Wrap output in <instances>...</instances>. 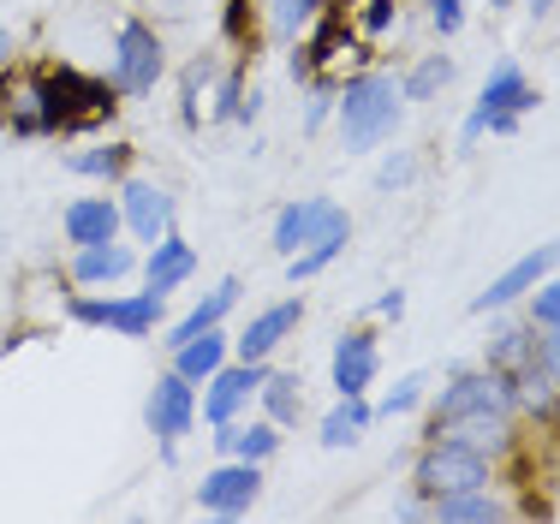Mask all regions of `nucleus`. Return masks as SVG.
Listing matches in <instances>:
<instances>
[{"label":"nucleus","instance_id":"c9c22d12","mask_svg":"<svg viewBox=\"0 0 560 524\" xmlns=\"http://www.w3.org/2000/svg\"><path fill=\"white\" fill-rule=\"evenodd\" d=\"M388 19H394V0H370V12H364V31H370V36H382V31H388Z\"/></svg>","mask_w":560,"mask_h":524},{"label":"nucleus","instance_id":"7c9ffc66","mask_svg":"<svg viewBox=\"0 0 560 524\" xmlns=\"http://www.w3.org/2000/svg\"><path fill=\"white\" fill-rule=\"evenodd\" d=\"M209 72H215L209 60H191V66H185V126H197V119H203V114H197V90L209 84Z\"/></svg>","mask_w":560,"mask_h":524},{"label":"nucleus","instance_id":"393cba45","mask_svg":"<svg viewBox=\"0 0 560 524\" xmlns=\"http://www.w3.org/2000/svg\"><path fill=\"white\" fill-rule=\"evenodd\" d=\"M447 78H453L447 54H423V60L399 78V96H406V102H430V96H442V90H447Z\"/></svg>","mask_w":560,"mask_h":524},{"label":"nucleus","instance_id":"0eeeda50","mask_svg":"<svg viewBox=\"0 0 560 524\" xmlns=\"http://www.w3.org/2000/svg\"><path fill=\"white\" fill-rule=\"evenodd\" d=\"M316 238H335V245L352 238V214H346L335 197H292L269 226V245L280 251V257H299V251L316 245Z\"/></svg>","mask_w":560,"mask_h":524},{"label":"nucleus","instance_id":"423d86ee","mask_svg":"<svg viewBox=\"0 0 560 524\" xmlns=\"http://www.w3.org/2000/svg\"><path fill=\"white\" fill-rule=\"evenodd\" d=\"M162 72H167V48H162V36H155L143 19H126V24L114 31L108 84H114L126 102H143V96H155Z\"/></svg>","mask_w":560,"mask_h":524},{"label":"nucleus","instance_id":"4468645a","mask_svg":"<svg viewBox=\"0 0 560 524\" xmlns=\"http://www.w3.org/2000/svg\"><path fill=\"white\" fill-rule=\"evenodd\" d=\"M304 322V299H280V304H262L257 316L245 322V334L233 340V352L238 358H257V364H269V352L280 340H287L292 328Z\"/></svg>","mask_w":560,"mask_h":524},{"label":"nucleus","instance_id":"72a5a7b5","mask_svg":"<svg viewBox=\"0 0 560 524\" xmlns=\"http://www.w3.org/2000/svg\"><path fill=\"white\" fill-rule=\"evenodd\" d=\"M328 114H335V90H328V84H311V107H304V126L316 131Z\"/></svg>","mask_w":560,"mask_h":524},{"label":"nucleus","instance_id":"aec40b11","mask_svg":"<svg viewBox=\"0 0 560 524\" xmlns=\"http://www.w3.org/2000/svg\"><path fill=\"white\" fill-rule=\"evenodd\" d=\"M370 423H376V406H370L364 394H340V399H335V411L323 418V435H316V441H323L328 453L358 447V441L370 435Z\"/></svg>","mask_w":560,"mask_h":524},{"label":"nucleus","instance_id":"a878e982","mask_svg":"<svg viewBox=\"0 0 560 524\" xmlns=\"http://www.w3.org/2000/svg\"><path fill=\"white\" fill-rule=\"evenodd\" d=\"M530 358H537V340H530L525 328H501L495 346H489V370H506V375L518 364H530Z\"/></svg>","mask_w":560,"mask_h":524},{"label":"nucleus","instance_id":"7ed1b4c3","mask_svg":"<svg viewBox=\"0 0 560 524\" xmlns=\"http://www.w3.org/2000/svg\"><path fill=\"white\" fill-rule=\"evenodd\" d=\"M411 482H418L423 501H442V494H459V489H489V453H477L459 435H430Z\"/></svg>","mask_w":560,"mask_h":524},{"label":"nucleus","instance_id":"2eb2a0df","mask_svg":"<svg viewBox=\"0 0 560 524\" xmlns=\"http://www.w3.org/2000/svg\"><path fill=\"white\" fill-rule=\"evenodd\" d=\"M60 233L66 245H102V238H119V203L114 197H72L60 209Z\"/></svg>","mask_w":560,"mask_h":524},{"label":"nucleus","instance_id":"bb28decb","mask_svg":"<svg viewBox=\"0 0 560 524\" xmlns=\"http://www.w3.org/2000/svg\"><path fill=\"white\" fill-rule=\"evenodd\" d=\"M340 251H346V245H335V238H316V245H304L299 257H287V280H292V287H299V280H316L328 263L340 257Z\"/></svg>","mask_w":560,"mask_h":524},{"label":"nucleus","instance_id":"f257e3e1","mask_svg":"<svg viewBox=\"0 0 560 524\" xmlns=\"http://www.w3.org/2000/svg\"><path fill=\"white\" fill-rule=\"evenodd\" d=\"M399 107H406V96H399V78H388V72L346 78V84L335 90V119H340L346 155H370L376 143H388L394 126H399Z\"/></svg>","mask_w":560,"mask_h":524},{"label":"nucleus","instance_id":"ea45409f","mask_svg":"<svg viewBox=\"0 0 560 524\" xmlns=\"http://www.w3.org/2000/svg\"><path fill=\"white\" fill-rule=\"evenodd\" d=\"M489 7H513V0H489Z\"/></svg>","mask_w":560,"mask_h":524},{"label":"nucleus","instance_id":"f704fd0d","mask_svg":"<svg viewBox=\"0 0 560 524\" xmlns=\"http://www.w3.org/2000/svg\"><path fill=\"white\" fill-rule=\"evenodd\" d=\"M537 358H542V370H549L555 387H560V328H549V334L537 340Z\"/></svg>","mask_w":560,"mask_h":524},{"label":"nucleus","instance_id":"e433bc0d","mask_svg":"<svg viewBox=\"0 0 560 524\" xmlns=\"http://www.w3.org/2000/svg\"><path fill=\"white\" fill-rule=\"evenodd\" d=\"M376 316H388V322H399V316H406V292H382V299H376Z\"/></svg>","mask_w":560,"mask_h":524},{"label":"nucleus","instance_id":"58836bf2","mask_svg":"<svg viewBox=\"0 0 560 524\" xmlns=\"http://www.w3.org/2000/svg\"><path fill=\"white\" fill-rule=\"evenodd\" d=\"M555 7V0H530V12H549Z\"/></svg>","mask_w":560,"mask_h":524},{"label":"nucleus","instance_id":"dca6fc26","mask_svg":"<svg viewBox=\"0 0 560 524\" xmlns=\"http://www.w3.org/2000/svg\"><path fill=\"white\" fill-rule=\"evenodd\" d=\"M191 275H197V251L185 245L179 233H162L150 245V257H143V287L162 292V299H167V292H179Z\"/></svg>","mask_w":560,"mask_h":524},{"label":"nucleus","instance_id":"6e6552de","mask_svg":"<svg viewBox=\"0 0 560 524\" xmlns=\"http://www.w3.org/2000/svg\"><path fill=\"white\" fill-rule=\"evenodd\" d=\"M262 375H269V364H257V358H226V364L203 382L197 418H203L209 429H215V423H233V418H245V406L257 399Z\"/></svg>","mask_w":560,"mask_h":524},{"label":"nucleus","instance_id":"a211bd4d","mask_svg":"<svg viewBox=\"0 0 560 524\" xmlns=\"http://www.w3.org/2000/svg\"><path fill=\"white\" fill-rule=\"evenodd\" d=\"M138 268V251L119 245V238H102V245H78L72 251V280L78 287H114Z\"/></svg>","mask_w":560,"mask_h":524},{"label":"nucleus","instance_id":"f3484780","mask_svg":"<svg viewBox=\"0 0 560 524\" xmlns=\"http://www.w3.org/2000/svg\"><path fill=\"white\" fill-rule=\"evenodd\" d=\"M215 453L221 459H250V465H262V459H275L280 453V423L269 418H257V423H245V418H233V423H215Z\"/></svg>","mask_w":560,"mask_h":524},{"label":"nucleus","instance_id":"ddd939ff","mask_svg":"<svg viewBox=\"0 0 560 524\" xmlns=\"http://www.w3.org/2000/svg\"><path fill=\"white\" fill-rule=\"evenodd\" d=\"M382 370V352H376V334L370 328H346L335 340V358H328V375H335V394H370Z\"/></svg>","mask_w":560,"mask_h":524},{"label":"nucleus","instance_id":"473e14b6","mask_svg":"<svg viewBox=\"0 0 560 524\" xmlns=\"http://www.w3.org/2000/svg\"><path fill=\"white\" fill-rule=\"evenodd\" d=\"M430 24L442 36H459V24H465V0H430Z\"/></svg>","mask_w":560,"mask_h":524},{"label":"nucleus","instance_id":"9b49d317","mask_svg":"<svg viewBox=\"0 0 560 524\" xmlns=\"http://www.w3.org/2000/svg\"><path fill=\"white\" fill-rule=\"evenodd\" d=\"M114 203H119V226H131V238H138V245H155L162 233H173V197L155 179L126 173Z\"/></svg>","mask_w":560,"mask_h":524},{"label":"nucleus","instance_id":"f03ea898","mask_svg":"<svg viewBox=\"0 0 560 524\" xmlns=\"http://www.w3.org/2000/svg\"><path fill=\"white\" fill-rule=\"evenodd\" d=\"M162 292H72L66 299V322H78V328H108L119 340H150L155 322H162Z\"/></svg>","mask_w":560,"mask_h":524},{"label":"nucleus","instance_id":"6ab92c4d","mask_svg":"<svg viewBox=\"0 0 560 524\" xmlns=\"http://www.w3.org/2000/svg\"><path fill=\"white\" fill-rule=\"evenodd\" d=\"M238 292H245V287H238V280L233 275H226L221 280V287L215 292H209V299H197L191 304V311H185L179 322H173V328L162 334V346H167V352H173V346H185V340H197V334H203V328H221V322L226 316H233V304H238Z\"/></svg>","mask_w":560,"mask_h":524},{"label":"nucleus","instance_id":"cd10ccee","mask_svg":"<svg viewBox=\"0 0 560 524\" xmlns=\"http://www.w3.org/2000/svg\"><path fill=\"white\" fill-rule=\"evenodd\" d=\"M423 387H430V375H399L388 394H382L376 418H406V411H418L423 406Z\"/></svg>","mask_w":560,"mask_h":524},{"label":"nucleus","instance_id":"f8f14e48","mask_svg":"<svg viewBox=\"0 0 560 524\" xmlns=\"http://www.w3.org/2000/svg\"><path fill=\"white\" fill-rule=\"evenodd\" d=\"M555 263H560V238H555V245H537V251H525V257H518L513 268H506V275H495V280H489V287L471 299V316L506 311L513 299H525V292H537V280L549 275Z\"/></svg>","mask_w":560,"mask_h":524},{"label":"nucleus","instance_id":"20e7f679","mask_svg":"<svg viewBox=\"0 0 560 524\" xmlns=\"http://www.w3.org/2000/svg\"><path fill=\"white\" fill-rule=\"evenodd\" d=\"M513 406H518L513 375L483 364V370H471V375H453V382L442 387V399H435V411H430V435H435V429L465 423V418H489V411L513 418Z\"/></svg>","mask_w":560,"mask_h":524},{"label":"nucleus","instance_id":"b1692460","mask_svg":"<svg viewBox=\"0 0 560 524\" xmlns=\"http://www.w3.org/2000/svg\"><path fill=\"white\" fill-rule=\"evenodd\" d=\"M66 167H72L78 179H108V185H119V179H126V167H131V150H126V143H90V150L66 155Z\"/></svg>","mask_w":560,"mask_h":524},{"label":"nucleus","instance_id":"1a4fd4ad","mask_svg":"<svg viewBox=\"0 0 560 524\" xmlns=\"http://www.w3.org/2000/svg\"><path fill=\"white\" fill-rule=\"evenodd\" d=\"M257 494H262V465H250V459H221V465L203 471V482H197V506L215 513V519L250 513Z\"/></svg>","mask_w":560,"mask_h":524},{"label":"nucleus","instance_id":"412c9836","mask_svg":"<svg viewBox=\"0 0 560 524\" xmlns=\"http://www.w3.org/2000/svg\"><path fill=\"white\" fill-rule=\"evenodd\" d=\"M226 358H233V340H226L221 328H203V334H197V340L173 346V370H179L185 382H197V387H203L209 375H215V370L226 364Z\"/></svg>","mask_w":560,"mask_h":524},{"label":"nucleus","instance_id":"2f4dec72","mask_svg":"<svg viewBox=\"0 0 560 524\" xmlns=\"http://www.w3.org/2000/svg\"><path fill=\"white\" fill-rule=\"evenodd\" d=\"M411 173H418V161L411 155H388L376 173V191H399V185H411Z\"/></svg>","mask_w":560,"mask_h":524},{"label":"nucleus","instance_id":"5701e85b","mask_svg":"<svg viewBox=\"0 0 560 524\" xmlns=\"http://www.w3.org/2000/svg\"><path fill=\"white\" fill-rule=\"evenodd\" d=\"M430 519L435 524H489V519H506V506L489 489H459V494L430 501Z\"/></svg>","mask_w":560,"mask_h":524},{"label":"nucleus","instance_id":"39448f33","mask_svg":"<svg viewBox=\"0 0 560 524\" xmlns=\"http://www.w3.org/2000/svg\"><path fill=\"white\" fill-rule=\"evenodd\" d=\"M525 107H537V96H530V84H525V72H518L513 60H501L495 72H489V84L477 90L471 114H465V126H459V143H477L483 131L513 138L518 119H525Z\"/></svg>","mask_w":560,"mask_h":524},{"label":"nucleus","instance_id":"4be33fe9","mask_svg":"<svg viewBox=\"0 0 560 524\" xmlns=\"http://www.w3.org/2000/svg\"><path fill=\"white\" fill-rule=\"evenodd\" d=\"M257 399H262V418L280 423V429H292L304 418V382L292 370H269V375H262Z\"/></svg>","mask_w":560,"mask_h":524},{"label":"nucleus","instance_id":"c756f323","mask_svg":"<svg viewBox=\"0 0 560 524\" xmlns=\"http://www.w3.org/2000/svg\"><path fill=\"white\" fill-rule=\"evenodd\" d=\"M530 328H560V280L542 275L537 299H530Z\"/></svg>","mask_w":560,"mask_h":524},{"label":"nucleus","instance_id":"9d476101","mask_svg":"<svg viewBox=\"0 0 560 524\" xmlns=\"http://www.w3.org/2000/svg\"><path fill=\"white\" fill-rule=\"evenodd\" d=\"M143 423H150V435L173 441L179 447L185 435H191V423H197V382H185L179 370H167V375H155V387H150V399H143Z\"/></svg>","mask_w":560,"mask_h":524},{"label":"nucleus","instance_id":"c85d7f7f","mask_svg":"<svg viewBox=\"0 0 560 524\" xmlns=\"http://www.w3.org/2000/svg\"><path fill=\"white\" fill-rule=\"evenodd\" d=\"M316 7H323V0H275V36L280 43H299V36L311 31Z\"/></svg>","mask_w":560,"mask_h":524},{"label":"nucleus","instance_id":"4c0bfd02","mask_svg":"<svg viewBox=\"0 0 560 524\" xmlns=\"http://www.w3.org/2000/svg\"><path fill=\"white\" fill-rule=\"evenodd\" d=\"M7 60H12V31L0 24V66H7Z\"/></svg>","mask_w":560,"mask_h":524}]
</instances>
